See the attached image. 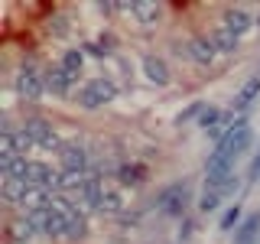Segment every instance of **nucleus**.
<instances>
[{
	"label": "nucleus",
	"mask_w": 260,
	"mask_h": 244,
	"mask_svg": "<svg viewBox=\"0 0 260 244\" xmlns=\"http://www.w3.org/2000/svg\"><path fill=\"white\" fill-rule=\"evenodd\" d=\"M23 182L32 186V189H52L55 169L49 166V163H43V160H29V163H26V176H23Z\"/></svg>",
	"instance_id": "obj_11"
},
{
	"label": "nucleus",
	"mask_w": 260,
	"mask_h": 244,
	"mask_svg": "<svg viewBox=\"0 0 260 244\" xmlns=\"http://www.w3.org/2000/svg\"><path fill=\"white\" fill-rule=\"evenodd\" d=\"M114 176H117L120 186H130V189H137V186L146 182V166H143V163H120Z\"/></svg>",
	"instance_id": "obj_17"
},
{
	"label": "nucleus",
	"mask_w": 260,
	"mask_h": 244,
	"mask_svg": "<svg viewBox=\"0 0 260 244\" xmlns=\"http://www.w3.org/2000/svg\"><path fill=\"white\" fill-rule=\"evenodd\" d=\"M59 65H62L65 72H72V75H81V65H85V49H65Z\"/></svg>",
	"instance_id": "obj_21"
},
{
	"label": "nucleus",
	"mask_w": 260,
	"mask_h": 244,
	"mask_svg": "<svg viewBox=\"0 0 260 244\" xmlns=\"http://www.w3.org/2000/svg\"><path fill=\"white\" fill-rule=\"evenodd\" d=\"M143 75H146V81H153V85H169V78H173V72H169V65H166V59L162 55H143Z\"/></svg>",
	"instance_id": "obj_13"
},
{
	"label": "nucleus",
	"mask_w": 260,
	"mask_h": 244,
	"mask_svg": "<svg viewBox=\"0 0 260 244\" xmlns=\"http://www.w3.org/2000/svg\"><path fill=\"white\" fill-rule=\"evenodd\" d=\"M257 238H260V211H250L234 231V244H257Z\"/></svg>",
	"instance_id": "obj_16"
},
{
	"label": "nucleus",
	"mask_w": 260,
	"mask_h": 244,
	"mask_svg": "<svg viewBox=\"0 0 260 244\" xmlns=\"http://www.w3.org/2000/svg\"><path fill=\"white\" fill-rule=\"evenodd\" d=\"M257 98H260V75H250V78L241 85L238 98H234V114H247L250 104H254Z\"/></svg>",
	"instance_id": "obj_14"
},
{
	"label": "nucleus",
	"mask_w": 260,
	"mask_h": 244,
	"mask_svg": "<svg viewBox=\"0 0 260 244\" xmlns=\"http://www.w3.org/2000/svg\"><path fill=\"white\" fill-rule=\"evenodd\" d=\"M46 26H49V33H52V36H65V33H69V20H65L62 13H52Z\"/></svg>",
	"instance_id": "obj_25"
},
{
	"label": "nucleus",
	"mask_w": 260,
	"mask_h": 244,
	"mask_svg": "<svg viewBox=\"0 0 260 244\" xmlns=\"http://www.w3.org/2000/svg\"><path fill=\"white\" fill-rule=\"evenodd\" d=\"M205 108H208L205 101H192L189 108H182V111L176 114V124L182 127V124H192V120H195V124H199V117H202V114H205Z\"/></svg>",
	"instance_id": "obj_24"
},
{
	"label": "nucleus",
	"mask_w": 260,
	"mask_h": 244,
	"mask_svg": "<svg viewBox=\"0 0 260 244\" xmlns=\"http://www.w3.org/2000/svg\"><path fill=\"white\" fill-rule=\"evenodd\" d=\"M75 81H78V75L65 72L62 65H52V69H46V88H49V92H52L55 98H65V95H72Z\"/></svg>",
	"instance_id": "obj_12"
},
{
	"label": "nucleus",
	"mask_w": 260,
	"mask_h": 244,
	"mask_svg": "<svg viewBox=\"0 0 260 244\" xmlns=\"http://www.w3.org/2000/svg\"><path fill=\"white\" fill-rule=\"evenodd\" d=\"M101 211H108V215H120V211H124V195H120V189L104 186V205H101Z\"/></svg>",
	"instance_id": "obj_22"
},
{
	"label": "nucleus",
	"mask_w": 260,
	"mask_h": 244,
	"mask_svg": "<svg viewBox=\"0 0 260 244\" xmlns=\"http://www.w3.org/2000/svg\"><path fill=\"white\" fill-rule=\"evenodd\" d=\"M221 20H224L221 26H224L228 33H234L238 39H241L250 26H257V20H254L247 10H244V7H224V10H221Z\"/></svg>",
	"instance_id": "obj_10"
},
{
	"label": "nucleus",
	"mask_w": 260,
	"mask_h": 244,
	"mask_svg": "<svg viewBox=\"0 0 260 244\" xmlns=\"http://www.w3.org/2000/svg\"><path fill=\"white\" fill-rule=\"evenodd\" d=\"M244 222V211H241V202H234L231 208H224V215H221V222H218V231H238V225Z\"/></svg>",
	"instance_id": "obj_20"
},
{
	"label": "nucleus",
	"mask_w": 260,
	"mask_h": 244,
	"mask_svg": "<svg viewBox=\"0 0 260 244\" xmlns=\"http://www.w3.org/2000/svg\"><path fill=\"white\" fill-rule=\"evenodd\" d=\"M13 88L23 101H39L49 88H46V69H39L36 62H23L16 69V78H13Z\"/></svg>",
	"instance_id": "obj_2"
},
{
	"label": "nucleus",
	"mask_w": 260,
	"mask_h": 244,
	"mask_svg": "<svg viewBox=\"0 0 260 244\" xmlns=\"http://www.w3.org/2000/svg\"><path fill=\"white\" fill-rule=\"evenodd\" d=\"M250 143H254V130H250V124H247V114H238L234 127L215 143V150H211V153H215V157H221V160H231V163H234L238 157H244V153L250 150Z\"/></svg>",
	"instance_id": "obj_1"
},
{
	"label": "nucleus",
	"mask_w": 260,
	"mask_h": 244,
	"mask_svg": "<svg viewBox=\"0 0 260 244\" xmlns=\"http://www.w3.org/2000/svg\"><path fill=\"white\" fill-rule=\"evenodd\" d=\"M85 55H94V59H108V49H104L101 43H85Z\"/></svg>",
	"instance_id": "obj_27"
},
{
	"label": "nucleus",
	"mask_w": 260,
	"mask_h": 244,
	"mask_svg": "<svg viewBox=\"0 0 260 244\" xmlns=\"http://www.w3.org/2000/svg\"><path fill=\"white\" fill-rule=\"evenodd\" d=\"M173 52L176 55H185V59L199 62V65H211L215 59V43H211V36H192L185 39V43H173Z\"/></svg>",
	"instance_id": "obj_7"
},
{
	"label": "nucleus",
	"mask_w": 260,
	"mask_h": 244,
	"mask_svg": "<svg viewBox=\"0 0 260 244\" xmlns=\"http://www.w3.org/2000/svg\"><path fill=\"white\" fill-rule=\"evenodd\" d=\"M59 163L65 173H75V176H85L91 169V153L85 150V143L78 140H65L62 150H59Z\"/></svg>",
	"instance_id": "obj_6"
},
{
	"label": "nucleus",
	"mask_w": 260,
	"mask_h": 244,
	"mask_svg": "<svg viewBox=\"0 0 260 244\" xmlns=\"http://www.w3.org/2000/svg\"><path fill=\"white\" fill-rule=\"evenodd\" d=\"M65 238H69V241H85V238H88V211H85V208H78L75 215H69Z\"/></svg>",
	"instance_id": "obj_18"
},
{
	"label": "nucleus",
	"mask_w": 260,
	"mask_h": 244,
	"mask_svg": "<svg viewBox=\"0 0 260 244\" xmlns=\"http://www.w3.org/2000/svg\"><path fill=\"white\" fill-rule=\"evenodd\" d=\"M192 234H195V218H192V215H185L182 222H179V241L185 244V241L192 238Z\"/></svg>",
	"instance_id": "obj_26"
},
{
	"label": "nucleus",
	"mask_w": 260,
	"mask_h": 244,
	"mask_svg": "<svg viewBox=\"0 0 260 244\" xmlns=\"http://www.w3.org/2000/svg\"><path fill=\"white\" fill-rule=\"evenodd\" d=\"M120 13H130L137 23L150 26V23H159L162 20L166 7H162V4H153V0H134V4H120Z\"/></svg>",
	"instance_id": "obj_8"
},
{
	"label": "nucleus",
	"mask_w": 260,
	"mask_h": 244,
	"mask_svg": "<svg viewBox=\"0 0 260 244\" xmlns=\"http://www.w3.org/2000/svg\"><path fill=\"white\" fill-rule=\"evenodd\" d=\"M257 244H260V238H257Z\"/></svg>",
	"instance_id": "obj_30"
},
{
	"label": "nucleus",
	"mask_w": 260,
	"mask_h": 244,
	"mask_svg": "<svg viewBox=\"0 0 260 244\" xmlns=\"http://www.w3.org/2000/svg\"><path fill=\"white\" fill-rule=\"evenodd\" d=\"M98 43H101L104 49H108V52H114V46H117V39H114V33H101V36H98Z\"/></svg>",
	"instance_id": "obj_28"
},
{
	"label": "nucleus",
	"mask_w": 260,
	"mask_h": 244,
	"mask_svg": "<svg viewBox=\"0 0 260 244\" xmlns=\"http://www.w3.org/2000/svg\"><path fill=\"white\" fill-rule=\"evenodd\" d=\"M4 244H23V241H4Z\"/></svg>",
	"instance_id": "obj_29"
},
{
	"label": "nucleus",
	"mask_w": 260,
	"mask_h": 244,
	"mask_svg": "<svg viewBox=\"0 0 260 244\" xmlns=\"http://www.w3.org/2000/svg\"><path fill=\"white\" fill-rule=\"evenodd\" d=\"M75 202H81L85 211H101V205H104V182L85 176L81 186H78V192H75Z\"/></svg>",
	"instance_id": "obj_9"
},
{
	"label": "nucleus",
	"mask_w": 260,
	"mask_h": 244,
	"mask_svg": "<svg viewBox=\"0 0 260 244\" xmlns=\"http://www.w3.org/2000/svg\"><path fill=\"white\" fill-rule=\"evenodd\" d=\"M189 202H192L189 182H173V186H166V189L156 195V208L162 211V215H169V218H185Z\"/></svg>",
	"instance_id": "obj_5"
},
{
	"label": "nucleus",
	"mask_w": 260,
	"mask_h": 244,
	"mask_svg": "<svg viewBox=\"0 0 260 244\" xmlns=\"http://www.w3.org/2000/svg\"><path fill=\"white\" fill-rule=\"evenodd\" d=\"M20 130L32 140V146H39V150H55V153H59L62 143H65L62 137L55 134V127L49 124L46 117H39V114H36V117H26V120L20 124Z\"/></svg>",
	"instance_id": "obj_4"
},
{
	"label": "nucleus",
	"mask_w": 260,
	"mask_h": 244,
	"mask_svg": "<svg viewBox=\"0 0 260 244\" xmlns=\"http://www.w3.org/2000/svg\"><path fill=\"white\" fill-rule=\"evenodd\" d=\"M65 225H69V218H65L62 211L52 205V211H49V215H43V222H39V234L59 241V238H65Z\"/></svg>",
	"instance_id": "obj_15"
},
{
	"label": "nucleus",
	"mask_w": 260,
	"mask_h": 244,
	"mask_svg": "<svg viewBox=\"0 0 260 244\" xmlns=\"http://www.w3.org/2000/svg\"><path fill=\"white\" fill-rule=\"evenodd\" d=\"M211 43H215V52L231 55V52H238V43H241V39L234 36V33H228L224 26H218L215 33H211Z\"/></svg>",
	"instance_id": "obj_19"
},
{
	"label": "nucleus",
	"mask_w": 260,
	"mask_h": 244,
	"mask_svg": "<svg viewBox=\"0 0 260 244\" xmlns=\"http://www.w3.org/2000/svg\"><path fill=\"white\" fill-rule=\"evenodd\" d=\"M117 98V85H114L111 78H91V81H85V85L75 92V101H78V108H85V111H94V108H104L108 101H114Z\"/></svg>",
	"instance_id": "obj_3"
},
{
	"label": "nucleus",
	"mask_w": 260,
	"mask_h": 244,
	"mask_svg": "<svg viewBox=\"0 0 260 244\" xmlns=\"http://www.w3.org/2000/svg\"><path fill=\"white\" fill-rule=\"evenodd\" d=\"M221 202H224V195L218 192V189H205V186H202V195H199L195 205H199V211H205V215H208V211H215Z\"/></svg>",
	"instance_id": "obj_23"
}]
</instances>
